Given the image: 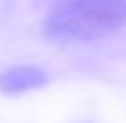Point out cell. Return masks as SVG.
Wrapping results in <instances>:
<instances>
[{"label":"cell","mask_w":126,"mask_h":123,"mask_svg":"<svg viewBox=\"0 0 126 123\" xmlns=\"http://www.w3.org/2000/svg\"><path fill=\"white\" fill-rule=\"evenodd\" d=\"M126 26V0H62L44 21V36L75 44L98 41Z\"/></svg>","instance_id":"cell-1"},{"label":"cell","mask_w":126,"mask_h":123,"mask_svg":"<svg viewBox=\"0 0 126 123\" xmlns=\"http://www.w3.org/2000/svg\"><path fill=\"white\" fill-rule=\"evenodd\" d=\"M44 82H47V74H44L39 67L18 64V67H13V69H8V72L0 74V90H5V92H23V90L44 85Z\"/></svg>","instance_id":"cell-2"}]
</instances>
